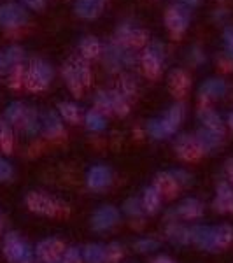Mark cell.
<instances>
[{"label":"cell","instance_id":"cell-40","mask_svg":"<svg viewBox=\"0 0 233 263\" xmlns=\"http://www.w3.org/2000/svg\"><path fill=\"white\" fill-rule=\"evenodd\" d=\"M4 54H6V60H7L9 69H11V67L21 65V62H23V58H25V53H23V49H21L20 46H11V48L7 49Z\"/></svg>","mask_w":233,"mask_h":263},{"label":"cell","instance_id":"cell-20","mask_svg":"<svg viewBox=\"0 0 233 263\" xmlns=\"http://www.w3.org/2000/svg\"><path fill=\"white\" fill-rule=\"evenodd\" d=\"M41 128H42V134L44 137L48 139H58L63 135V125H62V120L56 112H46L41 120Z\"/></svg>","mask_w":233,"mask_h":263},{"label":"cell","instance_id":"cell-13","mask_svg":"<svg viewBox=\"0 0 233 263\" xmlns=\"http://www.w3.org/2000/svg\"><path fill=\"white\" fill-rule=\"evenodd\" d=\"M86 182L91 190L95 192H102V190H107L112 184V171L105 165H95L88 171Z\"/></svg>","mask_w":233,"mask_h":263},{"label":"cell","instance_id":"cell-10","mask_svg":"<svg viewBox=\"0 0 233 263\" xmlns=\"http://www.w3.org/2000/svg\"><path fill=\"white\" fill-rule=\"evenodd\" d=\"M120 221V211L114 205H102L91 216V228L95 232H107Z\"/></svg>","mask_w":233,"mask_h":263},{"label":"cell","instance_id":"cell-35","mask_svg":"<svg viewBox=\"0 0 233 263\" xmlns=\"http://www.w3.org/2000/svg\"><path fill=\"white\" fill-rule=\"evenodd\" d=\"M21 130H23L25 134H28V135H35L37 132L41 130V120H39V114H37V111H33V109L28 107L27 118H25Z\"/></svg>","mask_w":233,"mask_h":263},{"label":"cell","instance_id":"cell-14","mask_svg":"<svg viewBox=\"0 0 233 263\" xmlns=\"http://www.w3.org/2000/svg\"><path fill=\"white\" fill-rule=\"evenodd\" d=\"M181 218V219H200L203 216V203L197 198H186L172 211L168 213V218Z\"/></svg>","mask_w":233,"mask_h":263},{"label":"cell","instance_id":"cell-42","mask_svg":"<svg viewBox=\"0 0 233 263\" xmlns=\"http://www.w3.org/2000/svg\"><path fill=\"white\" fill-rule=\"evenodd\" d=\"M147 134L151 135L152 139H167V135H165L163 132V126L162 123H160V120H151L147 121Z\"/></svg>","mask_w":233,"mask_h":263},{"label":"cell","instance_id":"cell-3","mask_svg":"<svg viewBox=\"0 0 233 263\" xmlns=\"http://www.w3.org/2000/svg\"><path fill=\"white\" fill-rule=\"evenodd\" d=\"M137 53L132 51L126 46H121L118 42H111L109 46H105L104 51V65L107 70L111 72H118L121 70L123 67H132L137 63Z\"/></svg>","mask_w":233,"mask_h":263},{"label":"cell","instance_id":"cell-41","mask_svg":"<svg viewBox=\"0 0 233 263\" xmlns=\"http://www.w3.org/2000/svg\"><path fill=\"white\" fill-rule=\"evenodd\" d=\"M25 83V76H23V67L21 65H16V67H11L9 69V86L11 88H21Z\"/></svg>","mask_w":233,"mask_h":263},{"label":"cell","instance_id":"cell-36","mask_svg":"<svg viewBox=\"0 0 233 263\" xmlns=\"http://www.w3.org/2000/svg\"><path fill=\"white\" fill-rule=\"evenodd\" d=\"M95 111L102 114H111L112 112V100L109 91H99L95 95Z\"/></svg>","mask_w":233,"mask_h":263},{"label":"cell","instance_id":"cell-1","mask_svg":"<svg viewBox=\"0 0 233 263\" xmlns=\"http://www.w3.org/2000/svg\"><path fill=\"white\" fill-rule=\"evenodd\" d=\"M191 242L203 251H223L233 242V228L230 224L219 227H193Z\"/></svg>","mask_w":233,"mask_h":263},{"label":"cell","instance_id":"cell-52","mask_svg":"<svg viewBox=\"0 0 233 263\" xmlns=\"http://www.w3.org/2000/svg\"><path fill=\"white\" fill-rule=\"evenodd\" d=\"M151 263H176L172 260V258H168V256H163V254H160V256H156L154 260H152Z\"/></svg>","mask_w":233,"mask_h":263},{"label":"cell","instance_id":"cell-33","mask_svg":"<svg viewBox=\"0 0 233 263\" xmlns=\"http://www.w3.org/2000/svg\"><path fill=\"white\" fill-rule=\"evenodd\" d=\"M14 146V137H12V130L9 123L0 120V149L4 153H11Z\"/></svg>","mask_w":233,"mask_h":263},{"label":"cell","instance_id":"cell-9","mask_svg":"<svg viewBox=\"0 0 233 263\" xmlns=\"http://www.w3.org/2000/svg\"><path fill=\"white\" fill-rule=\"evenodd\" d=\"M146 41H147L146 32L137 27H132L130 23L120 25L116 30V37H114V42L126 46V48H141L142 44H146Z\"/></svg>","mask_w":233,"mask_h":263},{"label":"cell","instance_id":"cell-2","mask_svg":"<svg viewBox=\"0 0 233 263\" xmlns=\"http://www.w3.org/2000/svg\"><path fill=\"white\" fill-rule=\"evenodd\" d=\"M25 202H27V207L32 213L49 216V218H65V216L70 214V207L67 203L41 192H30L25 198Z\"/></svg>","mask_w":233,"mask_h":263},{"label":"cell","instance_id":"cell-32","mask_svg":"<svg viewBox=\"0 0 233 263\" xmlns=\"http://www.w3.org/2000/svg\"><path fill=\"white\" fill-rule=\"evenodd\" d=\"M84 125L91 132H102L105 128V116L102 112L95 111V109H91V111H88L86 116H84Z\"/></svg>","mask_w":233,"mask_h":263},{"label":"cell","instance_id":"cell-49","mask_svg":"<svg viewBox=\"0 0 233 263\" xmlns=\"http://www.w3.org/2000/svg\"><path fill=\"white\" fill-rule=\"evenodd\" d=\"M23 2L27 4L28 7H32V9H35V11L44 9V6H46L44 0H23Z\"/></svg>","mask_w":233,"mask_h":263},{"label":"cell","instance_id":"cell-23","mask_svg":"<svg viewBox=\"0 0 233 263\" xmlns=\"http://www.w3.org/2000/svg\"><path fill=\"white\" fill-rule=\"evenodd\" d=\"M168 86L176 97H183L189 88V78L184 70H173L168 78Z\"/></svg>","mask_w":233,"mask_h":263},{"label":"cell","instance_id":"cell-24","mask_svg":"<svg viewBox=\"0 0 233 263\" xmlns=\"http://www.w3.org/2000/svg\"><path fill=\"white\" fill-rule=\"evenodd\" d=\"M198 118H200V121L203 123V128H209L214 132H223L224 134V125L221 121V116H219L216 111H212V109L202 107L200 111H198Z\"/></svg>","mask_w":233,"mask_h":263},{"label":"cell","instance_id":"cell-37","mask_svg":"<svg viewBox=\"0 0 233 263\" xmlns=\"http://www.w3.org/2000/svg\"><path fill=\"white\" fill-rule=\"evenodd\" d=\"M123 211H125L130 218H141L144 214L142 200H139V198H135V197L128 198V200L125 202V205H123Z\"/></svg>","mask_w":233,"mask_h":263},{"label":"cell","instance_id":"cell-39","mask_svg":"<svg viewBox=\"0 0 233 263\" xmlns=\"http://www.w3.org/2000/svg\"><path fill=\"white\" fill-rule=\"evenodd\" d=\"M123 254H125V251H123V246L121 244L112 242V244L105 246V263H118V261H121Z\"/></svg>","mask_w":233,"mask_h":263},{"label":"cell","instance_id":"cell-5","mask_svg":"<svg viewBox=\"0 0 233 263\" xmlns=\"http://www.w3.org/2000/svg\"><path fill=\"white\" fill-rule=\"evenodd\" d=\"M4 256L9 263H33L32 249L16 232H9L4 237Z\"/></svg>","mask_w":233,"mask_h":263},{"label":"cell","instance_id":"cell-45","mask_svg":"<svg viewBox=\"0 0 233 263\" xmlns=\"http://www.w3.org/2000/svg\"><path fill=\"white\" fill-rule=\"evenodd\" d=\"M158 248V242L154 239H141L135 242V249L141 253H146V251H152V249Z\"/></svg>","mask_w":233,"mask_h":263},{"label":"cell","instance_id":"cell-55","mask_svg":"<svg viewBox=\"0 0 233 263\" xmlns=\"http://www.w3.org/2000/svg\"><path fill=\"white\" fill-rule=\"evenodd\" d=\"M228 125H230L231 128H233V112L228 114Z\"/></svg>","mask_w":233,"mask_h":263},{"label":"cell","instance_id":"cell-8","mask_svg":"<svg viewBox=\"0 0 233 263\" xmlns=\"http://www.w3.org/2000/svg\"><path fill=\"white\" fill-rule=\"evenodd\" d=\"M165 25L173 35H183L189 25V11L183 4L168 7L167 14H165Z\"/></svg>","mask_w":233,"mask_h":263},{"label":"cell","instance_id":"cell-38","mask_svg":"<svg viewBox=\"0 0 233 263\" xmlns=\"http://www.w3.org/2000/svg\"><path fill=\"white\" fill-rule=\"evenodd\" d=\"M121 95H125L126 99H130V97L135 95V91H137V81H135V78L132 76H123L120 79V90Z\"/></svg>","mask_w":233,"mask_h":263},{"label":"cell","instance_id":"cell-53","mask_svg":"<svg viewBox=\"0 0 233 263\" xmlns=\"http://www.w3.org/2000/svg\"><path fill=\"white\" fill-rule=\"evenodd\" d=\"M226 174H228V177H230V181L233 182V158L226 162Z\"/></svg>","mask_w":233,"mask_h":263},{"label":"cell","instance_id":"cell-56","mask_svg":"<svg viewBox=\"0 0 233 263\" xmlns=\"http://www.w3.org/2000/svg\"><path fill=\"white\" fill-rule=\"evenodd\" d=\"M39 263H62V261H39Z\"/></svg>","mask_w":233,"mask_h":263},{"label":"cell","instance_id":"cell-16","mask_svg":"<svg viewBox=\"0 0 233 263\" xmlns=\"http://www.w3.org/2000/svg\"><path fill=\"white\" fill-rule=\"evenodd\" d=\"M152 188L156 190L162 198H172L176 197V193L179 192V182L176 181V177L172 176V172H160L156 174L154 182H152Z\"/></svg>","mask_w":233,"mask_h":263},{"label":"cell","instance_id":"cell-22","mask_svg":"<svg viewBox=\"0 0 233 263\" xmlns=\"http://www.w3.org/2000/svg\"><path fill=\"white\" fill-rule=\"evenodd\" d=\"M27 112H28L27 105L21 104V102H12V104L7 105V109H6V121L9 123V125L18 126L21 130L25 118H27Z\"/></svg>","mask_w":233,"mask_h":263},{"label":"cell","instance_id":"cell-17","mask_svg":"<svg viewBox=\"0 0 233 263\" xmlns=\"http://www.w3.org/2000/svg\"><path fill=\"white\" fill-rule=\"evenodd\" d=\"M214 209L221 214L233 213V188L230 182H219L218 190H216L214 198Z\"/></svg>","mask_w":233,"mask_h":263},{"label":"cell","instance_id":"cell-43","mask_svg":"<svg viewBox=\"0 0 233 263\" xmlns=\"http://www.w3.org/2000/svg\"><path fill=\"white\" fill-rule=\"evenodd\" d=\"M60 261L62 263H83V254L77 248H67Z\"/></svg>","mask_w":233,"mask_h":263},{"label":"cell","instance_id":"cell-26","mask_svg":"<svg viewBox=\"0 0 233 263\" xmlns=\"http://www.w3.org/2000/svg\"><path fill=\"white\" fill-rule=\"evenodd\" d=\"M160 205H162V195L156 192L154 188H146L144 190V197H142V207L146 213L149 214H156L160 211Z\"/></svg>","mask_w":233,"mask_h":263},{"label":"cell","instance_id":"cell-30","mask_svg":"<svg viewBox=\"0 0 233 263\" xmlns=\"http://www.w3.org/2000/svg\"><path fill=\"white\" fill-rule=\"evenodd\" d=\"M63 78H65V83H67V86H69V90L74 93L75 97L83 95L84 86L81 84V81H79L77 76H75V72L72 69L70 63H65V65H63Z\"/></svg>","mask_w":233,"mask_h":263},{"label":"cell","instance_id":"cell-44","mask_svg":"<svg viewBox=\"0 0 233 263\" xmlns=\"http://www.w3.org/2000/svg\"><path fill=\"white\" fill-rule=\"evenodd\" d=\"M14 176V168L9 162L0 158V181H11Z\"/></svg>","mask_w":233,"mask_h":263},{"label":"cell","instance_id":"cell-27","mask_svg":"<svg viewBox=\"0 0 233 263\" xmlns=\"http://www.w3.org/2000/svg\"><path fill=\"white\" fill-rule=\"evenodd\" d=\"M69 63L72 65V69H74L75 76L79 78V81H81L83 86L84 88L90 86V83H91V70H90V67H88L86 60H84V58L74 57V58H70Z\"/></svg>","mask_w":233,"mask_h":263},{"label":"cell","instance_id":"cell-34","mask_svg":"<svg viewBox=\"0 0 233 263\" xmlns=\"http://www.w3.org/2000/svg\"><path fill=\"white\" fill-rule=\"evenodd\" d=\"M111 93V100H112V112H116L118 116H126L130 112V104L128 99L125 95H121L120 91H109Z\"/></svg>","mask_w":233,"mask_h":263},{"label":"cell","instance_id":"cell-4","mask_svg":"<svg viewBox=\"0 0 233 263\" xmlns=\"http://www.w3.org/2000/svg\"><path fill=\"white\" fill-rule=\"evenodd\" d=\"M51 79H53L51 65L41 58H35V60H32L27 74H25V86L30 91H42L49 86Z\"/></svg>","mask_w":233,"mask_h":263},{"label":"cell","instance_id":"cell-31","mask_svg":"<svg viewBox=\"0 0 233 263\" xmlns=\"http://www.w3.org/2000/svg\"><path fill=\"white\" fill-rule=\"evenodd\" d=\"M58 111H60V116L63 120L74 123V125L81 120V111H79L77 105L72 104V102H60V104H58Z\"/></svg>","mask_w":233,"mask_h":263},{"label":"cell","instance_id":"cell-18","mask_svg":"<svg viewBox=\"0 0 233 263\" xmlns=\"http://www.w3.org/2000/svg\"><path fill=\"white\" fill-rule=\"evenodd\" d=\"M223 137H224L223 132H214L209 128H200L197 132V135H195V139H197L198 144H200L203 153L218 149V147L223 144Z\"/></svg>","mask_w":233,"mask_h":263},{"label":"cell","instance_id":"cell-51","mask_svg":"<svg viewBox=\"0 0 233 263\" xmlns=\"http://www.w3.org/2000/svg\"><path fill=\"white\" fill-rule=\"evenodd\" d=\"M6 72H9V65H7L6 54L0 53V76H4Z\"/></svg>","mask_w":233,"mask_h":263},{"label":"cell","instance_id":"cell-54","mask_svg":"<svg viewBox=\"0 0 233 263\" xmlns=\"http://www.w3.org/2000/svg\"><path fill=\"white\" fill-rule=\"evenodd\" d=\"M181 4H183L184 7H195L200 4V0H181Z\"/></svg>","mask_w":233,"mask_h":263},{"label":"cell","instance_id":"cell-15","mask_svg":"<svg viewBox=\"0 0 233 263\" xmlns=\"http://www.w3.org/2000/svg\"><path fill=\"white\" fill-rule=\"evenodd\" d=\"M184 112H186L184 104H173L172 107L167 111V114L160 120L167 137H170V135L176 134V130L179 128V125L184 120Z\"/></svg>","mask_w":233,"mask_h":263},{"label":"cell","instance_id":"cell-28","mask_svg":"<svg viewBox=\"0 0 233 263\" xmlns=\"http://www.w3.org/2000/svg\"><path fill=\"white\" fill-rule=\"evenodd\" d=\"M83 260L86 263H105V246L88 244L83 249Z\"/></svg>","mask_w":233,"mask_h":263},{"label":"cell","instance_id":"cell-6","mask_svg":"<svg viewBox=\"0 0 233 263\" xmlns=\"http://www.w3.org/2000/svg\"><path fill=\"white\" fill-rule=\"evenodd\" d=\"M165 58V48L162 42L152 41L149 44V48L144 51L141 62L144 67V72H146L147 78L154 79L160 76V70H162V62Z\"/></svg>","mask_w":233,"mask_h":263},{"label":"cell","instance_id":"cell-50","mask_svg":"<svg viewBox=\"0 0 233 263\" xmlns=\"http://www.w3.org/2000/svg\"><path fill=\"white\" fill-rule=\"evenodd\" d=\"M214 20L219 21V23H223V21L228 20V11L226 9H218L214 12Z\"/></svg>","mask_w":233,"mask_h":263},{"label":"cell","instance_id":"cell-48","mask_svg":"<svg viewBox=\"0 0 233 263\" xmlns=\"http://www.w3.org/2000/svg\"><path fill=\"white\" fill-rule=\"evenodd\" d=\"M203 60H205V54L202 53V49L198 48V46H195V48L191 49V62L198 65V63H202Z\"/></svg>","mask_w":233,"mask_h":263},{"label":"cell","instance_id":"cell-11","mask_svg":"<svg viewBox=\"0 0 233 263\" xmlns=\"http://www.w3.org/2000/svg\"><path fill=\"white\" fill-rule=\"evenodd\" d=\"M65 253V244L56 237H49L37 244L35 256L39 261H60Z\"/></svg>","mask_w":233,"mask_h":263},{"label":"cell","instance_id":"cell-7","mask_svg":"<svg viewBox=\"0 0 233 263\" xmlns=\"http://www.w3.org/2000/svg\"><path fill=\"white\" fill-rule=\"evenodd\" d=\"M28 21L27 11L14 2L0 6V27L6 30H14V28L23 27Z\"/></svg>","mask_w":233,"mask_h":263},{"label":"cell","instance_id":"cell-12","mask_svg":"<svg viewBox=\"0 0 233 263\" xmlns=\"http://www.w3.org/2000/svg\"><path fill=\"white\" fill-rule=\"evenodd\" d=\"M173 147H176V155L181 160H184V162H195V160H198L203 155L200 144L191 135H181L176 141Z\"/></svg>","mask_w":233,"mask_h":263},{"label":"cell","instance_id":"cell-25","mask_svg":"<svg viewBox=\"0 0 233 263\" xmlns=\"http://www.w3.org/2000/svg\"><path fill=\"white\" fill-rule=\"evenodd\" d=\"M167 237L173 244L186 246V244L191 242V228H186L183 224L172 223L170 227L167 228Z\"/></svg>","mask_w":233,"mask_h":263},{"label":"cell","instance_id":"cell-46","mask_svg":"<svg viewBox=\"0 0 233 263\" xmlns=\"http://www.w3.org/2000/svg\"><path fill=\"white\" fill-rule=\"evenodd\" d=\"M224 44H226V57L233 62V27H228L224 30Z\"/></svg>","mask_w":233,"mask_h":263},{"label":"cell","instance_id":"cell-19","mask_svg":"<svg viewBox=\"0 0 233 263\" xmlns=\"http://www.w3.org/2000/svg\"><path fill=\"white\" fill-rule=\"evenodd\" d=\"M107 0H77L74 6L75 14L84 20H93L100 14Z\"/></svg>","mask_w":233,"mask_h":263},{"label":"cell","instance_id":"cell-29","mask_svg":"<svg viewBox=\"0 0 233 263\" xmlns=\"http://www.w3.org/2000/svg\"><path fill=\"white\" fill-rule=\"evenodd\" d=\"M79 49H81V54H83L84 60H88V58L99 57L102 53V44L99 42V39H95V37H84L81 41V44H79Z\"/></svg>","mask_w":233,"mask_h":263},{"label":"cell","instance_id":"cell-47","mask_svg":"<svg viewBox=\"0 0 233 263\" xmlns=\"http://www.w3.org/2000/svg\"><path fill=\"white\" fill-rule=\"evenodd\" d=\"M172 176L176 177V181L179 182V186H184V184H188L189 182V174L188 172H184V171H176V172H172Z\"/></svg>","mask_w":233,"mask_h":263},{"label":"cell","instance_id":"cell-21","mask_svg":"<svg viewBox=\"0 0 233 263\" xmlns=\"http://www.w3.org/2000/svg\"><path fill=\"white\" fill-rule=\"evenodd\" d=\"M228 91V86L223 79H209L202 84L200 88V95L202 99H219V97H224Z\"/></svg>","mask_w":233,"mask_h":263}]
</instances>
